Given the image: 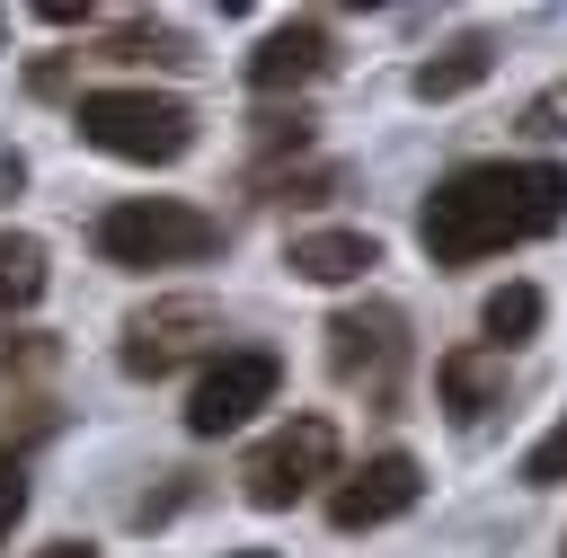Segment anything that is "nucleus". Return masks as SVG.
<instances>
[{
  "instance_id": "nucleus-18",
  "label": "nucleus",
  "mask_w": 567,
  "mask_h": 558,
  "mask_svg": "<svg viewBox=\"0 0 567 558\" xmlns=\"http://www.w3.org/2000/svg\"><path fill=\"white\" fill-rule=\"evenodd\" d=\"M18 514H27V469H18V461H0V549H9Z\"/></svg>"
},
{
  "instance_id": "nucleus-1",
  "label": "nucleus",
  "mask_w": 567,
  "mask_h": 558,
  "mask_svg": "<svg viewBox=\"0 0 567 558\" xmlns=\"http://www.w3.org/2000/svg\"><path fill=\"white\" fill-rule=\"evenodd\" d=\"M567 221V168L558 159H470L416 204V239L434 266H478L523 239H549Z\"/></svg>"
},
{
  "instance_id": "nucleus-2",
  "label": "nucleus",
  "mask_w": 567,
  "mask_h": 558,
  "mask_svg": "<svg viewBox=\"0 0 567 558\" xmlns=\"http://www.w3.org/2000/svg\"><path fill=\"white\" fill-rule=\"evenodd\" d=\"M71 124H80L89 151L133 159V168H168V159L195 151V106L168 97V89H80Z\"/></svg>"
},
{
  "instance_id": "nucleus-13",
  "label": "nucleus",
  "mask_w": 567,
  "mask_h": 558,
  "mask_svg": "<svg viewBox=\"0 0 567 558\" xmlns=\"http://www.w3.org/2000/svg\"><path fill=\"white\" fill-rule=\"evenodd\" d=\"M540 310H549V301H540V283H496V292H487V310H478V328H487V345L505 354V345H523V337L540 328Z\"/></svg>"
},
{
  "instance_id": "nucleus-15",
  "label": "nucleus",
  "mask_w": 567,
  "mask_h": 558,
  "mask_svg": "<svg viewBox=\"0 0 567 558\" xmlns=\"http://www.w3.org/2000/svg\"><path fill=\"white\" fill-rule=\"evenodd\" d=\"M106 62H195V53L168 27H124V35H106Z\"/></svg>"
},
{
  "instance_id": "nucleus-9",
  "label": "nucleus",
  "mask_w": 567,
  "mask_h": 558,
  "mask_svg": "<svg viewBox=\"0 0 567 558\" xmlns=\"http://www.w3.org/2000/svg\"><path fill=\"white\" fill-rule=\"evenodd\" d=\"M337 62V35L319 27V18H292V27H275L257 53H248V89L257 97H284V89H310L319 71Z\"/></svg>"
},
{
  "instance_id": "nucleus-10",
  "label": "nucleus",
  "mask_w": 567,
  "mask_h": 558,
  "mask_svg": "<svg viewBox=\"0 0 567 558\" xmlns=\"http://www.w3.org/2000/svg\"><path fill=\"white\" fill-rule=\"evenodd\" d=\"M434 390H443V407H452L461 425H478L487 407H505V354H496V345H452V354L434 363Z\"/></svg>"
},
{
  "instance_id": "nucleus-11",
  "label": "nucleus",
  "mask_w": 567,
  "mask_h": 558,
  "mask_svg": "<svg viewBox=\"0 0 567 558\" xmlns=\"http://www.w3.org/2000/svg\"><path fill=\"white\" fill-rule=\"evenodd\" d=\"M284 266H292L301 283H354V275L381 266V239H372V230H301V239L284 248Z\"/></svg>"
},
{
  "instance_id": "nucleus-3",
  "label": "nucleus",
  "mask_w": 567,
  "mask_h": 558,
  "mask_svg": "<svg viewBox=\"0 0 567 558\" xmlns=\"http://www.w3.org/2000/svg\"><path fill=\"white\" fill-rule=\"evenodd\" d=\"M89 248H97L106 266L151 275V266H195V257H213V248H221V221L195 213V204H177V195H124V204H106V213L89 221Z\"/></svg>"
},
{
  "instance_id": "nucleus-22",
  "label": "nucleus",
  "mask_w": 567,
  "mask_h": 558,
  "mask_svg": "<svg viewBox=\"0 0 567 558\" xmlns=\"http://www.w3.org/2000/svg\"><path fill=\"white\" fill-rule=\"evenodd\" d=\"M558 558H567V540H558Z\"/></svg>"
},
{
  "instance_id": "nucleus-19",
  "label": "nucleus",
  "mask_w": 567,
  "mask_h": 558,
  "mask_svg": "<svg viewBox=\"0 0 567 558\" xmlns=\"http://www.w3.org/2000/svg\"><path fill=\"white\" fill-rule=\"evenodd\" d=\"M523 133H567V89H540L523 106Z\"/></svg>"
},
{
  "instance_id": "nucleus-8",
  "label": "nucleus",
  "mask_w": 567,
  "mask_h": 558,
  "mask_svg": "<svg viewBox=\"0 0 567 558\" xmlns=\"http://www.w3.org/2000/svg\"><path fill=\"white\" fill-rule=\"evenodd\" d=\"M416 496H425L416 452H372L363 469H346V478L328 487V523H337V531H381V523H399Z\"/></svg>"
},
{
  "instance_id": "nucleus-16",
  "label": "nucleus",
  "mask_w": 567,
  "mask_h": 558,
  "mask_svg": "<svg viewBox=\"0 0 567 558\" xmlns=\"http://www.w3.org/2000/svg\"><path fill=\"white\" fill-rule=\"evenodd\" d=\"M53 363V337H35V328H0V381H27V372H44Z\"/></svg>"
},
{
  "instance_id": "nucleus-6",
  "label": "nucleus",
  "mask_w": 567,
  "mask_h": 558,
  "mask_svg": "<svg viewBox=\"0 0 567 558\" xmlns=\"http://www.w3.org/2000/svg\"><path fill=\"white\" fill-rule=\"evenodd\" d=\"M275 390H284V363L266 345H221L186 399V434H239L257 407H275Z\"/></svg>"
},
{
  "instance_id": "nucleus-7",
  "label": "nucleus",
  "mask_w": 567,
  "mask_h": 558,
  "mask_svg": "<svg viewBox=\"0 0 567 558\" xmlns=\"http://www.w3.org/2000/svg\"><path fill=\"white\" fill-rule=\"evenodd\" d=\"M204 345H221V310L195 301V292H168V301H151V310L124 319V372H133V381H168V372H177L186 354H204Z\"/></svg>"
},
{
  "instance_id": "nucleus-5",
  "label": "nucleus",
  "mask_w": 567,
  "mask_h": 558,
  "mask_svg": "<svg viewBox=\"0 0 567 558\" xmlns=\"http://www.w3.org/2000/svg\"><path fill=\"white\" fill-rule=\"evenodd\" d=\"M328 372H337L346 390L390 399L399 372H408V319H399L390 301H346V310L328 319Z\"/></svg>"
},
{
  "instance_id": "nucleus-12",
  "label": "nucleus",
  "mask_w": 567,
  "mask_h": 558,
  "mask_svg": "<svg viewBox=\"0 0 567 558\" xmlns=\"http://www.w3.org/2000/svg\"><path fill=\"white\" fill-rule=\"evenodd\" d=\"M487 71H496V44H487V35H452L443 53H425V62H416V80H408V89H416L425 106H443V97L478 89Z\"/></svg>"
},
{
  "instance_id": "nucleus-21",
  "label": "nucleus",
  "mask_w": 567,
  "mask_h": 558,
  "mask_svg": "<svg viewBox=\"0 0 567 558\" xmlns=\"http://www.w3.org/2000/svg\"><path fill=\"white\" fill-rule=\"evenodd\" d=\"M230 558H275V549H230Z\"/></svg>"
},
{
  "instance_id": "nucleus-4",
  "label": "nucleus",
  "mask_w": 567,
  "mask_h": 558,
  "mask_svg": "<svg viewBox=\"0 0 567 558\" xmlns=\"http://www.w3.org/2000/svg\"><path fill=\"white\" fill-rule=\"evenodd\" d=\"M319 478H337V425H328V416H292V425H275V434L248 443V461H239V496L266 505V514L301 505Z\"/></svg>"
},
{
  "instance_id": "nucleus-17",
  "label": "nucleus",
  "mask_w": 567,
  "mask_h": 558,
  "mask_svg": "<svg viewBox=\"0 0 567 558\" xmlns=\"http://www.w3.org/2000/svg\"><path fill=\"white\" fill-rule=\"evenodd\" d=\"M558 478H567V416L523 452V487H558Z\"/></svg>"
},
{
  "instance_id": "nucleus-20",
  "label": "nucleus",
  "mask_w": 567,
  "mask_h": 558,
  "mask_svg": "<svg viewBox=\"0 0 567 558\" xmlns=\"http://www.w3.org/2000/svg\"><path fill=\"white\" fill-rule=\"evenodd\" d=\"M35 558H97L89 540H53V549H35Z\"/></svg>"
},
{
  "instance_id": "nucleus-14",
  "label": "nucleus",
  "mask_w": 567,
  "mask_h": 558,
  "mask_svg": "<svg viewBox=\"0 0 567 558\" xmlns=\"http://www.w3.org/2000/svg\"><path fill=\"white\" fill-rule=\"evenodd\" d=\"M44 301V239L0 230V310H35Z\"/></svg>"
}]
</instances>
